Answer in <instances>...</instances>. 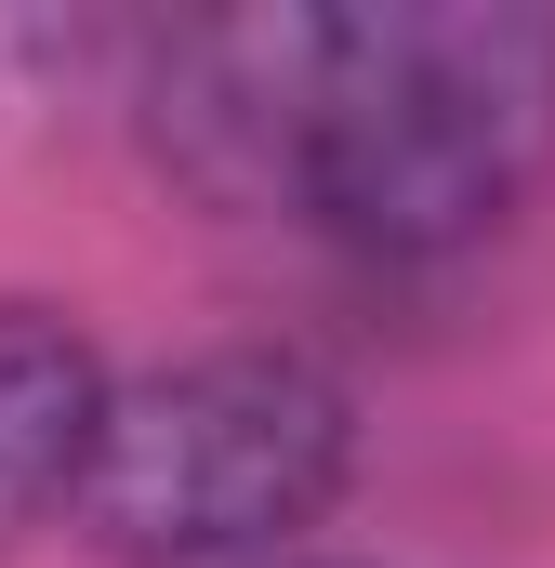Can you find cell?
I'll return each mask as SVG.
<instances>
[{
    "instance_id": "7a4b0ae2",
    "label": "cell",
    "mask_w": 555,
    "mask_h": 568,
    "mask_svg": "<svg viewBox=\"0 0 555 568\" xmlns=\"http://www.w3.org/2000/svg\"><path fill=\"white\" fill-rule=\"evenodd\" d=\"M357 476V397L291 344H212L107 397L80 542L120 568H278Z\"/></svg>"
},
{
    "instance_id": "277c9868",
    "label": "cell",
    "mask_w": 555,
    "mask_h": 568,
    "mask_svg": "<svg viewBox=\"0 0 555 568\" xmlns=\"http://www.w3.org/2000/svg\"><path fill=\"white\" fill-rule=\"evenodd\" d=\"M278 568H331V556H278Z\"/></svg>"
},
{
    "instance_id": "6da1fadb",
    "label": "cell",
    "mask_w": 555,
    "mask_h": 568,
    "mask_svg": "<svg viewBox=\"0 0 555 568\" xmlns=\"http://www.w3.org/2000/svg\"><path fill=\"white\" fill-rule=\"evenodd\" d=\"M543 172H555L543 0H317L291 225L384 252V265H436L516 225Z\"/></svg>"
},
{
    "instance_id": "3957f363",
    "label": "cell",
    "mask_w": 555,
    "mask_h": 568,
    "mask_svg": "<svg viewBox=\"0 0 555 568\" xmlns=\"http://www.w3.org/2000/svg\"><path fill=\"white\" fill-rule=\"evenodd\" d=\"M107 371L93 344L53 317V304H13L0 291V556L53 516H80V476H93V436H107Z\"/></svg>"
}]
</instances>
